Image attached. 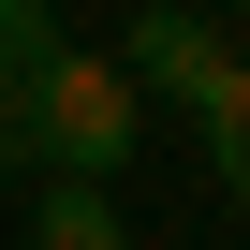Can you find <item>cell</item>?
I'll return each mask as SVG.
<instances>
[{"label": "cell", "instance_id": "1", "mask_svg": "<svg viewBox=\"0 0 250 250\" xmlns=\"http://www.w3.org/2000/svg\"><path fill=\"white\" fill-rule=\"evenodd\" d=\"M133 133H147V103L118 88V59H88V44H59L30 74V103H15V147L44 177H74V191H103L118 162H133Z\"/></svg>", "mask_w": 250, "mask_h": 250}, {"label": "cell", "instance_id": "5", "mask_svg": "<svg viewBox=\"0 0 250 250\" xmlns=\"http://www.w3.org/2000/svg\"><path fill=\"white\" fill-rule=\"evenodd\" d=\"M191 133H206V177H221V191H235V206H250V59H235V74H221V103H206V118H191Z\"/></svg>", "mask_w": 250, "mask_h": 250}, {"label": "cell", "instance_id": "4", "mask_svg": "<svg viewBox=\"0 0 250 250\" xmlns=\"http://www.w3.org/2000/svg\"><path fill=\"white\" fill-rule=\"evenodd\" d=\"M30 250H133V235H118V191L44 177V191H30Z\"/></svg>", "mask_w": 250, "mask_h": 250}, {"label": "cell", "instance_id": "6", "mask_svg": "<svg viewBox=\"0 0 250 250\" xmlns=\"http://www.w3.org/2000/svg\"><path fill=\"white\" fill-rule=\"evenodd\" d=\"M206 15H250V0H206Z\"/></svg>", "mask_w": 250, "mask_h": 250}, {"label": "cell", "instance_id": "3", "mask_svg": "<svg viewBox=\"0 0 250 250\" xmlns=\"http://www.w3.org/2000/svg\"><path fill=\"white\" fill-rule=\"evenodd\" d=\"M44 59H59V15H44V0H0V177L30 162V147H15V103H30Z\"/></svg>", "mask_w": 250, "mask_h": 250}, {"label": "cell", "instance_id": "2", "mask_svg": "<svg viewBox=\"0 0 250 250\" xmlns=\"http://www.w3.org/2000/svg\"><path fill=\"white\" fill-rule=\"evenodd\" d=\"M221 74H235V44H221V15L206 0H162V15H133V44H118V88L133 103H221Z\"/></svg>", "mask_w": 250, "mask_h": 250}]
</instances>
